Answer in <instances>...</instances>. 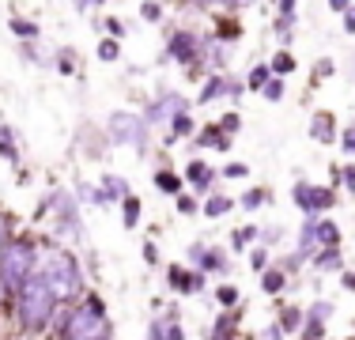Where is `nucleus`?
Returning a JSON list of instances; mask_svg holds the SVG:
<instances>
[{
	"instance_id": "obj_1",
	"label": "nucleus",
	"mask_w": 355,
	"mask_h": 340,
	"mask_svg": "<svg viewBox=\"0 0 355 340\" xmlns=\"http://www.w3.org/2000/svg\"><path fill=\"white\" fill-rule=\"evenodd\" d=\"M57 310V299L49 291V284L42 280V272L35 269L19 287H15V321H19V333L35 337L49 329V318Z\"/></svg>"
},
{
	"instance_id": "obj_2",
	"label": "nucleus",
	"mask_w": 355,
	"mask_h": 340,
	"mask_svg": "<svg viewBox=\"0 0 355 340\" xmlns=\"http://www.w3.org/2000/svg\"><path fill=\"white\" fill-rule=\"evenodd\" d=\"M35 269L42 272V280L49 284V291H53L57 303H76L83 295V272H80V265H76L72 253H64V250L53 246V250H46L38 257Z\"/></svg>"
},
{
	"instance_id": "obj_3",
	"label": "nucleus",
	"mask_w": 355,
	"mask_h": 340,
	"mask_svg": "<svg viewBox=\"0 0 355 340\" xmlns=\"http://www.w3.org/2000/svg\"><path fill=\"white\" fill-rule=\"evenodd\" d=\"M114 325L106 318V303L98 295H87L83 303L72 306L69 314V325H64V337L69 340H98V337H110Z\"/></svg>"
},
{
	"instance_id": "obj_4",
	"label": "nucleus",
	"mask_w": 355,
	"mask_h": 340,
	"mask_svg": "<svg viewBox=\"0 0 355 340\" xmlns=\"http://www.w3.org/2000/svg\"><path fill=\"white\" fill-rule=\"evenodd\" d=\"M35 265H38L35 242H27V238H12V242H4V250H0V276L8 280L12 291L31 276V272H35Z\"/></svg>"
},
{
	"instance_id": "obj_5",
	"label": "nucleus",
	"mask_w": 355,
	"mask_h": 340,
	"mask_svg": "<svg viewBox=\"0 0 355 340\" xmlns=\"http://www.w3.org/2000/svg\"><path fill=\"white\" fill-rule=\"evenodd\" d=\"M110 140L129 144V148H137V151H148V117L117 110V114L110 117Z\"/></svg>"
},
{
	"instance_id": "obj_6",
	"label": "nucleus",
	"mask_w": 355,
	"mask_h": 340,
	"mask_svg": "<svg viewBox=\"0 0 355 340\" xmlns=\"http://www.w3.org/2000/svg\"><path fill=\"white\" fill-rule=\"evenodd\" d=\"M291 201L299 204L302 212H310V216H318V212H329V208L336 204V197H333V189H329V185H310V182H295Z\"/></svg>"
},
{
	"instance_id": "obj_7",
	"label": "nucleus",
	"mask_w": 355,
	"mask_h": 340,
	"mask_svg": "<svg viewBox=\"0 0 355 340\" xmlns=\"http://www.w3.org/2000/svg\"><path fill=\"white\" fill-rule=\"evenodd\" d=\"M42 212H57V231H64V235H80V216H76V201L69 197L64 189H57L53 197L46 201V208Z\"/></svg>"
},
{
	"instance_id": "obj_8",
	"label": "nucleus",
	"mask_w": 355,
	"mask_h": 340,
	"mask_svg": "<svg viewBox=\"0 0 355 340\" xmlns=\"http://www.w3.org/2000/svg\"><path fill=\"white\" fill-rule=\"evenodd\" d=\"M166 57L178 65H193L200 57V38L193 31H174L171 42H166Z\"/></svg>"
},
{
	"instance_id": "obj_9",
	"label": "nucleus",
	"mask_w": 355,
	"mask_h": 340,
	"mask_svg": "<svg viewBox=\"0 0 355 340\" xmlns=\"http://www.w3.org/2000/svg\"><path fill=\"white\" fill-rule=\"evenodd\" d=\"M329 318H333V303L318 299V303L306 310V325H302L299 333H302V337H314V340L325 337V321H329Z\"/></svg>"
},
{
	"instance_id": "obj_10",
	"label": "nucleus",
	"mask_w": 355,
	"mask_h": 340,
	"mask_svg": "<svg viewBox=\"0 0 355 340\" xmlns=\"http://www.w3.org/2000/svg\"><path fill=\"white\" fill-rule=\"evenodd\" d=\"M178 110H189V102L185 99H178V95H163V99H155L148 106V125H159V121H171V117L178 114Z\"/></svg>"
},
{
	"instance_id": "obj_11",
	"label": "nucleus",
	"mask_w": 355,
	"mask_h": 340,
	"mask_svg": "<svg viewBox=\"0 0 355 340\" xmlns=\"http://www.w3.org/2000/svg\"><path fill=\"white\" fill-rule=\"evenodd\" d=\"M246 91V83H239V80H227V76H212V80L200 87V102H212L219 95H242Z\"/></svg>"
},
{
	"instance_id": "obj_12",
	"label": "nucleus",
	"mask_w": 355,
	"mask_h": 340,
	"mask_svg": "<svg viewBox=\"0 0 355 340\" xmlns=\"http://www.w3.org/2000/svg\"><path fill=\"white\" fill-rule=\"evenodd\" d=\"M166 280H171V287H174V291H182V295H193V291L205 287V276H200V272H185L182 265H171Z\"/></svg>"
},
{
	"instance_id": "obj_13",
	"label": "nucleus",
	"mask_w": 355,
	"mask_h": 340,
	"mask_svg": "<svg viewBox=\"0 0 355 340\" xmlns=\"http://www.w3.org/2000/svg\"><path fill=\"white\" fill-rule=\"evenodd\" d=\"M310 136H314L318 144H333L336 140V117L329 114V110H318V114L310 117Z\"/></svg>"
},
{
	"instance_id": "obj_14",
	"label": "nucleus",
	"mask_w": 355,
	"mask_h": 340,
	"mask_svg": "<svg viewBox=\"0 0 355 340\" xmlns=\"http://www.w3.org/2000/svg\"><path fill=\"white\" fill-rule=\"evenodd\" d=\"M148 337H151V340H182L185 329L178 325V314H166V318H155V321L148 325Z\"/></svg>"
},
{
	"instance_id": "obj_15",
	"label": "nucleus",
	"mask_w": 355,
	"mask_h": 340,
	"mask_svg": "<svg viewBox=\"0 0 355 340\" xmlns=\"http://www.w3.org/2000/svg\"><path fill=\"white\" fill-rule=\"evenodd\" d=\"M197 144L200 148H216V151H231V133H223L219 125H205L197 133Z\"/></svg>"
},
{
	"instance_id": "obj_16",
	"label": "nucleus",
	"mask_w": 355,
	"mask_h": 340,
	"mask_svg": "<svg viewBox=\"0 0 355 340\" xmlns=\"http://www.w3.org/2000/svg\"><path fill=\"white\" fill-rule=\"evenodd\" d=\"M314 265H318L321 272H340V269H344L340 246H318V250H314Z\"/></svg>"
},
{
	"instance_id": "obj_17",
	"label": "nucleus",
	"mask_w": 355,
	"mask_h": 340,
	"mask_svg": "<svg viewBox=\"0 0 355 340\" xmlns=\"http://www.w3.org/2000/svg\"><path fill=\"white\" fill-rule=\"evenodd\" d=\"M185 178H189L193 185H197V193H208V185H212V167H205V163H189L185 167Z\"/></svg>"
},
{
	"instance_id": "obj_18",
	"label": "nucleus",
	"mask_w": 355,
	"mask_h": 340,
	"mask_svg": "<svg viewBox=\"0 0 355 340\" xmlns=\"http://www.w3.org/2000/svg\"><path fill=\"white\" fill-rule=\"evenodd\" d=\"M155 185L166 193V197H178V193H182V185H185V178L178 174V170H159V174H155Z\"/></svg>"
},
{
	"instance_id": "obj_19",
	"label": "nucleus",
	"mask_w": 355,
	"mask_h": 340,
	"mask_svg": "<svg viewBox=\"0 0 355 340\" xmlns=\"http://www.w3.org/2000/svg\"><path fill=\"white\" fill-rule=\"evenodd\" d=\"M103 193H106L110 204H114V201H125V197H129V182H125V178H117V174H106V178H103Z\"/></svg>"
},
{
	"instance_id": "obj_20",
	"label": "nucleus",
	"mask_w": 355,
	"mask_h": 340,
	"mask_svg": "<svg viewBox=\"0 0 355 340\" xmlns=\"http://www.w3.org/2000/svg\"><path fill=\"white\" fill-rule=\"evenodd\" d=\"M287 284V272L284 269H265L261 272V287H265V295H280Z\"/></svg>"
},
{
	"instance_id": "obj_21",
	"label": "nucleus",
	"mask_w": 355,
	"mask_h": 340,
	"mask_svg": "<svg viewBox=\"0 0 355 340\" xmlns=\"http://www.w3.org/2000/svg\"><path fill=\"white\" fill-rule=\"evenodd\" d=\"M302 321H306V310H299V306H287V310L280 314V329H284V337H287V333H299Z\"/></svg>"
},
{
	"instance_id": "obj_22",
	"label": "nucleus",
	"mask_w": 355,
	"mask_h": 340,
	"mask_svg": "<svg viewBox=\"0 0 355 340\" xmlns=\"http://www.w3.org/2000/svg\"><path fill=\"white\" fill-rule=\"evenodd\" d=\"M197 265L205 269V272H227V269H231V265H227V257H223L219 250H200Z\"/></svg>"
},
{
	"instance_id": "obj_23",
	"label": "nucleus",
	"mask_w": 355,
	"mask_h": 340,
	"mask_svg": "<svg viewBox=\"0 0 355 340\" xmlns=\"http://www.w3.org/2000/svg\"><path fill=\"white\" fill-rule=\"evenodd\" d=\"M231 208H234V201H231V197H208L205 204H200V212H205L208 219H219V216H227Z\"/></svg>"
},
{
	"instance_id": "obj_24",
	"label": "nucleus",
	"mask_w": 355,
	"mask_h": 340,
	"mask_svg": "<svg viewBox=\"0 0 355 340\" xmlns=\"http://www.w3.org/2000/svg\"><path fill=\"white\" fill-rule=\"evenodd\" d=\"M318 246H340V227L333 219H318Z\"/></svg>"
},
{
	"instance_id": "obj_25",
	"label": "nucleus",
	"mask_w": 355,
	"mask_h": 340,
	"mask_svg": "<svg viewBox=\"0 0 355 340\" xmlns=\"http://www.w3.org/2000/svg\"><path fill=\"white\" fill-rule=\"evenodd\" d=\"M0 155H4L8 163H19V148H15V133L8 129V125H0Z\"/></svg>"
},
{
	"instance_id": "obj_26",
	"label": "nucleus",
	"mask_w": 355,
	"mask_h": 340,
	"mask_svg": "<svg viewBox=\"0 0 355 340\" xmlns=\"http://www.w3.org/2000/svg\"><path fill=\"white\" fill-rule=\"evenodd\" d=\"M121 219H125V227H129V231H137V227H140V201L132 197V193L121 201Z\"/></svg>"
},
{
	"instance_id": "obj_27",
	"label": "nucleus",
	"mask_w": 355,
	"mask_h": 340,
	"mask_svg": "<svg viewBox=\"0 0 355 340\" xmlns=\"http://www.w3.org/2000/svg\"><path fill=\"white\" fill-rule=\"evenodd\" d=\"M171 136H174V140H178V136H189L193 133V117H189V110H178V114L171 117Z\"/></svg>"
},
{
	"instance_id": "obj_28",
	"label": "nucleus",
	"mask_w": 355,
	"mask_h": 340,
	"mask_svg": "<svg viewBox=\"0 0 355 340\" xmlns=\"http://www.w3.org/2000/svg\"><path fill=\"white\" fill-rule=\"evenodd\" d=\"M234 325H239V314H234V306H227V314L216 321L212 337H231V333H234Z\"/></svg>"
},
{
	"instance_id": "obj_29",
	"label": "nucleus",
	"mask_w": 355,
	"mask_h": 340,
	"mask_svg": "<svg viewBox=\"0 0 355 340\" xmlns=\"http://www.w3.org/2000/svg\"><path fill=\"white\" fill-rule=\"evenodd\" d=\"M257 235H261V227H239V231H231V246L234 250H246Z\"/></svg>"
},
{
	"instance_id": "obj_30",
	"label": "nucleus",
	"mask_w": 355,
	"mask_h": 340,
	"mask_svg": "<svg viewBox=\"0 0 355 340\" xmlns=\"http://www.w3.org/2000/svg\"><path fill=\"white\" fill-rule=\"evenodd\" d=\"M268 197H272V193H268V189H250V193H246V197H242L239 204H242V208H246V212H257V208H261V204H265Z\"/></svg>"
},
{
	"instance_id": "obj_31",
	"label": "nucleus",
	"mask_w": 355,
	"mask_h": 340,
	"mask_svg": "<svg viewBox=\"0 0 355 340\" xmlns=\"http://www.w3.org/2000/svg\"><path fill=\"white\" fill-rule=\"evenodd\" d=\"M268 68H272V76H291L295 72V57L291 53H276Z\"/></svg>"
},
{
	"instance_id": "obj_32",
	"label": "nucleus",
	"mask_w": 355,
	"mask_h": 340,
	"mask_svg": "<svg viewBox=\"0 0 355 340\" xmlns=\"http://www.w3.org/2000/svg\"><path fill=\"white\" fill-rule=\"evenodd\" d=\"M268 76H272V68H268V65H257V68H253V72H250L246 87H250V91H261V87H265V83H268Z\"/></svg>"
},
{
	"instance_id": "obj_33",
	"label": "nucleus",
	"mask_w": 355,
	"mask_h": 340,
	"mask_svg": "<svg viewBox=\"0 0 355 340\" xmlns=\"http://www.w3.org/2000/svg\"><path fill=\"white\" fill-rule=\"evenodd\" d=\"M261 95H265L268 102H280L284 99V80H280V76H268V83L261 87Z\"/></svg>"
},
{
	"instance_id": "obj_34",
	"label": "nucleus",
	"mask_w": 355,
	"mask_h": 340,
	"mask_svg": "<svg viewBox=\"0 0 355 340\" xmlns=\"http://www.w3.org/2000/svg\"><path fill=\"white\" fill-rule=\"evenodd\" d=\"M80 197L87 201V204H98V208H103V204H110L106 193H103V185H98V189H95V185H80Z\"/></svg>"
},
{
	"instance_id": "obj_35",
	"label": "nucleus",
	"mask_w": 355,
	"mask_h": 340,
	"mask_svg": "<svg viewBox=\"0 0 355 340\" xmlns=\"http://www.w3.org/2000/svg\"><path fill=\"white\" fill-rule=\"evenodd\" d=\"M140 15H144V23H159V19H163V8H159V0H144V4H140Z\"/></svg>"
},
{
	"instance_id": "obj_36",
	"label": "nucleus",
	"mask_w": 355,
	"mask_h": 340,
	"mask_svg": "<svg viewBox=\"0 0 355 340\" xmlns=\"http://www.w3.org/2000/svg\"><path fill=\"white\" fill-rule=\"evenodd\" d=\"M216 299H219V306H239V287H231V284L216 287Z\"/></svg>"
},
{
	"instance_id": "obj_37",
	"label": "nucleus",
	"mask_w": 355,
	"mask_h": 340,
	"mask_svg": "<svg viewBox=\"0 0 355 340\" xmlns=\"http://www.w3.org/2000/svg\"><path fill=\"white\" fill-rule=\"evenodd\" d=\"M12 31L19 38H38V23H31V19H12Z\"/></svg>"
},
{
	"instance_id": "obj_38",
	"label": "nucleus",
	"mask_w": 355,
	"mask_h": 340,
	"mask_svg": "<svg viewBox=\"0 0 355 340\" xmlns=\"http://www.w3.org/2000/svg\"><path fill=\"white\" fill-rule=\"evenodd\" d=\"M117 53H121V49H117V38L110 34L103 46H98V57H103V61H117Z\"/></svg>"
},
{
	"instance_id": "obj_39",
	"label": "nucleus",
	"mask_w": 355,
	"mask_h": 340,
	"mask_svg": "<svg viewBox=\"0 0 355 340\" xmlns=\"http://www.w3.org/2000/svg\"><path fill=\"white\" fill-rule=\"evenodd\" d=\"M223 178H231V182L250 178V167H246V163H227V167H223Z\"/></svg>"
},
{
	"instance_id": "obj_40",
	"label": "nucleus",
	"mask_w": 355,
	"mask_h": 340,
	"mask_svg": "<svg viewBox=\"0 0 355 340\" xmlns=\"http://www.w3.org/2000/svg\"><path fill=\"white\" fill-rule=\"evenodd\" d=\"M174 204H178V212H182V216H193V212L200 208V204H197V197H182V193L174 197Z\"/></svg>"
},
{
	"instance_id": "obj_41",
	"label": "nucleus",
	"mask_w": 355,
	"mask_h": 340,
	"mask_svg": "<svg viewBox=\"0 0 355 340\" xmlns=\"http://www.w3.org/2000/svg\"><path fill=\"white\" fill-rule=\"evenodd\" d=\"M250 265L257 269V272H265L268 269V250L265 246H257V250H253V257H250Z\"/></svg>"
},
{
	"instance_id": "obj_42",
	"label": "nucleus",
	"mask_w": 355,
	"mask_h": 340,
	"mask_svg": "<svg viewBox=\"0 0 355 340\" xmlns=\"http://www.w3.org/2000/svg\"><path fill=\"white\" fill-rule=\"evenodd\" d=\"M200 8H242V4H250V0H197Z\"/></svg>"
},
{
	"instance_id": "obj_43",
	"label": "nucleus",
	"mask_w": 355,
	"mask_h": 340,
	"mask_svg": "<svg viewBox=\"0 0 355 340\" xmlns=\"http://www.w3.org/2000/svg\"><path fill=\"white\" fill-rule=\"evenodd\" d=\"M333 72H336V65H333V61H325V57H321V61L314 65V80H318V83L325 80V76H333Z\"/></svg>"
},
{
	"instance_id": "obj_44",
	"label": "nucleus",
	"mask_w": 355,
	"mask_h": 340,
	"mask_svg": "<svg viewBox=\"0 0 355 340\" xmlns=\"http://www.w3.org/2000/svg\"><path fill=\"white\" fill-rule=\"evenodd\" d=\"M219 129H223V133H239L242 129V117L239 114H227L223 121H219Z\"/></svg>"
},
{
	"instance_id": "obj_45",
	"label": "nucleus",
	"mask_w": 355,
	"mask_h": 340,
	"mask_svg": "<svg viewBox=\"0 0 355 340\" xmlns=\"http://www.w3.org/2000/svg\"><path fill=\"white\" fill-rule=\"evenodd\" d=\"M340 144H344V151H348V155H355V125H348V129H344Z\"/></svg>"
},
{
	"instance_id": "obj_46",
	"label": "nucleus",
	"mask_w": 355,
	"mask_h": 340,
	"mask_svg": "<svg viewBox=\"0 0 355 340\" xmlns=\"http://www.w3.org/2000/svg\"><path fill=\"white\" fill-rule=\"evenodd\" d=\"M57 72H61V76H72V72H76V65H72V57H69V53L57 57Z\"/></svg>"
},
{
	"instance_id": "obj_47",
	"label": "nucleus",
	"mask_w": 355,
	"mask_h": 340,
	"mask_svg": "<svg viewBox=\"0 0 355 340\" xmlns=\"http://www.w3.org/2000/svg\"><path fill=\"white\" fill-rule=\"evenodd\" d=\"M144 261H148V265H155V261H159V250H155V242H144Z\"/></svg>"
},
{
	"instance_id": "obj_48",
	"label": "nucleus",
	"mask_w": 355,
	"mask_h": 340,
	"mask_svg": "<svg viewBox=\"0 0 355 340\" xmlns=\"http://www.w3.org/2000/svg\"><path fill=\"white\" fill-rule=\"evenodd\" d=\"M280 235H284V227H268V231H261L265 242H280Z\"/></svg>"
},
{
	"instance_id": "obj_49",
	"label": "nucleus",
	"mask_w": 355,
	"mask_h": 340,
	"mask_svg": "<svg viewBox=\"0 0 355 340\" xmlns=\"http://www.w3.org/2000/svg\"><path fill=\"white\" fill-rule=\"evenodd\" d=\"M106 31L114 34V38H125V27H121V23H117V19H106Z\"/></svg>"
},
{
	"instance_id": "obj_50",
	"label": "nucleus",
	"mask_w": 355,
	"mask_h": 340,
	"mask_svg": "<svg viewBox=\"0 0 355 340\" xmlns=\"http://www.w3.org/2000/svg\"><path fill=\"white\" fill-rule=\"evenodd\" d=\"M344 31L355 34V8H348V12H344Z\"/></svg>"
},
{
	"instance_id": "obj_51",
	"label": "nucleus",
	"mask_w": 355,
	"mask_h": 340,
	"mask_svg": "<svg viewBox=\"0 0 355 340\" xmlns=\"http://www.w3.org/2000/svg\"><path fill=\"white\" fill-rule=\"evenodd\" d=\"M344 170V182H348V189L355 193V167H340Z\"/></svg>"
},
{
	"instance_id": "obj_52",
	"label": "nucleus",
	"mask_w": 355,
	"mask_h": 340,
	"mask_svg": "<svg viewBox=\"0 0 355 340\" xmlns=\"http://www.w3.org/2000/svg\"><path fill=\"white\" fill-rule=\"evenodd\" d=\"M329 8H333V12H348L352 0H329Z\"/></svg>"
},
{
	"instance_id": "obj_53",
	"label": "nucleus",
	"mask_w": 355,
	"mask_h": 340,
	"mask_svg": "<svg viewBox=\"0 0 355 340\" xmlns=\"http://www.w3.org/2000/svg\"><path fill=\"white\" fill-rule=\"evenodd\" d=\"M8 295H15V291H12V287H8V280L0 276V306H4V299H8Z\"/></svg>"
},
{
	"instance_id": "obj_54",
	"label": "nucleus",
	"mask_w": 355,
	"mask_h": 340,
	"mask_svg": "<svg viewBox=\"0 0 355 340\" xmlns=\"http://www.w3.org/2000/svg\"><path fill=\"white\" fill-rule=\"evenodd\" d=\"M280 15H295V0H280Z\"/></svg>"
},
{
	"instance_id": "obj_55",
	"label": "nucleus",
	"mask_w": 355,
	"mask_h": 340,
	"mask_svg": "<svg viewBox=\"0 0 355 340\" xmlns=\"http://www.w3.org/2000/svg\"><path fill=\"white\" fill-rule=\"evenodd\" d=\"M344 287H348V291H355V272H344Z\"/></svg>"
},
{
	"instance_id": "obj_56",
	"label": "nucleus",
	"mask_w": 355,
	"mask_h": 340,
	"mask_svg": "<svg viewBox=\"0 0 355 340\" xmlns=\"http://www.w3.org/2000/svg\"><path fill=\"white\" fill-rule=\"evenodd\" d=\"M0 242H8V219L0 216Z\"/></svg>"
},
{
	"instance_id": "obj_57",
	"label": "nucleus",
	"mask_w": 355,
	"mask_h": 340,
	"mask_svg": "<svg viewBox=\"0 0 355 340\" xmlns=\"http://www.w3.org/2000/svg\"><path fill=\"white\" fill-rule=\"evenodd\" d=\"M91 4H95V0H76V8H80V12H87Z\"/></svg>"
}]
</instances>
